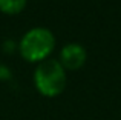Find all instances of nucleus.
<instances>
[{"label": "nucleus", "instance_id": "obj_3", "mask_svg": "<svg viewBox=\"0 0 121 120\" xmlns=\"http://www.w3.org/2000/svg\"><path fill=\"white\" fill-rule=\"evenodd\" d=\"M87 59V52L86 48L80 43H66L61 49H60V55H58V62L63 68L68 71H78L80 68H83Z\"/></svg>", "mask_w": 121, "mask_h": 120}, {"label": "nucleus", "instance_id": "obj_5", "mask_svg": "<svg viewBox=\"0 0 121 120\" xmlns=\"http://www.w3.org/2000/svg\"><path fill=\"white\" fill-rule=\"evenodd\" d=\"M11 77H12L11 69H9L6 65L0 63V80H11Z\"/></svg>", "mask_w": 121, "mask_h": 120}, {"label": "nucleus", "instance_id": "obj_4", "mask_svg": "<svg viewBox=\"0 0 121 120\" xmlns=\"http://www.w3.org/2000/svg\"><path fill=\"white\" fill-rule=\"evenodd\" d=\"M28 0H0V12L6 15H17L26 8Z\"/></svg>", "mask_w": 121, "mask_h": 120}, {"label": "nucleus", "instance_id": "obj_1", "mask_svg": "<svg viewBox=\"0 0 121 120\" xmlns=\"http://www.w3.org/2000/svg\"><path fill=\"white\" fill-rule=\"evenodd\" d=\"M54 49H55V36L51 29L43 26L28 29L18 42L20 55L26 62L37 65L49 59Z\"/></svg>", "mask_w": 121, "mask_h": 120}, {"label": "nucleus", "instance_id": "obj_2", "mask_svg": "<svg viewBox=\"0 0 121 120\" xmlns=\"http://www.w3.org/2000/svg\"><path fill=\"white\" fill-rule=\"evenodd\" d=\"M32 82L40 96L54 99L66 89L68 75L66 69L60 65L58 60L48 59L35 66Z\"/></svg>", "mask_w": 121, "mask_h": 120}]
</instances>
